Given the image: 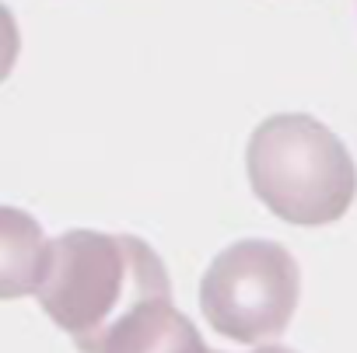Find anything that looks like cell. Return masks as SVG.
I'll return each instance as SVG.
<instances>
[{"mask_svg":"<svg viewBox=\"0 0 357 353\" xmlns=\"http://www.w3.org/2000/svg\"><path fill=\"white\" fill-rule=\"evenodd\" d=\"M36 297L77 346L147 301H172V283L144 238L77 228L50 242V266Z\"/></svg>","mask_w":357,"mask_h":353,"instance_id":"cell-1","label":"cell"},{"mask_svg":"<svg viewBox=\"0 0 357 353\" xmlns=\"http://www.w3.org/2000/svg\"><path fill=\"white\" fill-rule=\"evenodd\" d=\"M256 200L280 221L322 228L357 196V168L343 140L305 112H280L256 126L245 147Z\"/></svg>","mask_w":357,"mask_h":353,"instance_id":"cell-2","label":"cell"},{"mask_svg":"<svg viewBox=\"0 0 357 353\" xmlns=\"http://www.w3.org/2000/svg\"><path fill=\"white\" fill-rule=\"evenodd\" d=\"M301 269L294 256L266 238H245L218 252L200 280L207 325L235 343L266 346L294 318Z\"/></svg>","mask_w":357,"mask_h":353,"instance_id":"cell-3","label":"cell"},{"mask_svg":"<svg viewBox=\"0 0 357 353\" xmlns=\"http://www.w3.org/2000/svg\"><path fill=\"white\" fill-rule=\"evenodd\" d=\"M81 353H211L175 301H147L116 318L102 336L77 343Z\"/></svg>","mask_w":357,"mask_h":353,"instance_id":"cell-4","label":"cell"},{"mask_svg":"<svg viewBox=\"0 0 357 353\" xmlns=\"http://www.w3.org/2000/svg\"><path fill=\"white\" fill-rule=\"evenodd\" d=\"M46 266L50 238L43 224L18 207H0V301L36 294Z\"/></svg>","mask_w":357,"mask_h":353,"instance_id":"cell-5","label":"cell"},{"mask_svg":"<svg viewBox=\"0 0 357 353\" xmlns=\"http://www.w3.org/2000/svg\"><path fill=\"white\" fill-rule=\"evenodd\" d=\"M18 49H22V36H18V22L15 15L0 4V81H4L18 60Z\"/></svg>","mask_w":357,"mask_h":353,"instance_id":"cell-6","label":"cell"},{"mask_svg":"<svg viewBox=\"0 0 357 353\" xmlns=\"http://www.w3.org/2000/svg\"><path fill=\"white\" fill-rule=\"evenodd\" d=\"M249 353H294V350H287V346H277V343H266V346H256V350H249Z\"/></svg>","mask_w":357,"mask_h":353,"instance_id":"cell-7","label":"cell"},{"mask_svg":"<svg viewBox=\"0 0 357 353\" xmlns=\"http://www.w3.org/2000/svg\"><path fill=\"white\" fill-rule=\"evenodd\" d=\"M211 353H218V350H211Z\"/></svg>","mask_w":357,"mask_h":353,"instance_id":"cell-8","label":"cell"}]
</instances>
